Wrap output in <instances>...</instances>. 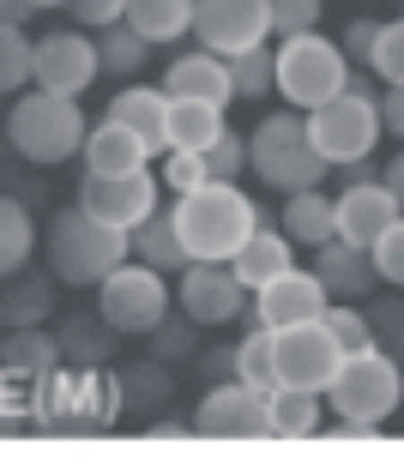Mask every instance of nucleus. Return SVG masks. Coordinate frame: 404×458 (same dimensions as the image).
I'll return each instance as SVG.
<instances>
[{
    "mask_svg": "<svg viewBox=\"0 0 404 458\" xmlns=\"http://www.w3.org/2000/svg\"><path fill=\"white\" fill-rule=\"evenodd\" d=\"M229 121L218 103H200V97H169V121H163V145L169 151H200L205 157V145L224 133Z\"/></svg>",
    "mask_w": 404,
    "mask_h": 458,
    "instance_id": "b1692460",
    "label": "nucleus"
},
{
    "mask_svg": "<svg viewBox=\"0 0 404 458\" xmlns=\"http://www.w3.org/2000/svg\"><path fill=\"white\" fill-rule=\"evenodd\" d=\"M344 169V187L350 182H381V169H374V157H357V163H338Z\"/></svg>",
    "mask_w": 404,
    "mask_h": 458,
    "instance_id": "864d4df0",
    "label": "nucleus"
},
{
    "mask_svg": "<svg viewBox=\"0 0 404 458\" xmlns=\"http://www.w3.org/2000/svg\"><path fill=\"white\" fill-rule=\"evenodd\" d=\"M121 19L133 24L145 43H181L187 30H193V0H127V13Z\"/></svg>",
    "mask_w": 404,
    "mask_h": 458,
    "instance_id": "7c9ffc66",
    "label": "nucleus"
},
{
    "mask_svg": "<svg viewBox=\"0 0 404 458\" xmlns=\"http://www.w3.org/2000/svg\"><path fill=\"white\" fill-rule=\"evenodd\" d=\"M320 326L338 338V350H344V356L374 350V326H368V314H362V308H350V301H332V308L320 314Z\"/></svg>",
    "mask_w": 404,
    "mask_h": 458,
    "instance_id": "58836bf2",
    "label": "nucleus"
},
{
    "mask_svg": "<svg viewBox=\"0 0 404 458\" xmlns=\"http://www.w3.org/2000/svg\"><path fill=\"white\" fill-rule=\"evenodd\" d=\"M290 266H296V242H290L278 224H260V229L242 242V248H236V259H229V272L242 277L247 296H254L260 284H271L278 272H290Z\"/></svg>",
    "mask_w": 404,
    "mask_h": 458,
    "instance_id": "412c9836",
    "label": "nucleus"
},
{
    "mask_svg": "<svg viewBox=\"0 0 404 458\" xmlns=\"http://www.w3.org/2000/svg\"><path fill=\"white\" fill-rule=\"evenodd\" d=\"M266 435L271 440H308V435H320V392L271 386L266 392Z\"/></svg>",
    "mask_w": 404,
    "mask_h": 458,
    "instance_id": "cd10ccee",
    "label": "nucleus"
},
{
    "mask_svg": "<svg viewBox=\"0 0 404 458\" xmlns=\"http://www.w3.org/2000/svg\"><path fill=\"white\" fill-rule=\"evenodd\" d=\"M97 79H103L97 37H85V30H48V37L30 43V85L61 91V97H85Z\"/></svg>",
    "mask_w": 404,
    "mask_h": 458,
    "instance_id": "9b49d317",
    "label": "nucleus"
},
{
    "mask_svg": "<svg viewBox=\"0 0 404 458\" xmlns=\"http://www.w3.org/2000/svg\"><path fill=\"white\" fill-rule=\"evenodd\" d=\"M399 199H392V187L386 182H350L344 193L332 199V217H338V242H350V248H374V235H381L392 217H399Z\"/></svg>",
    "mask_w": 404,
    "mask_h": 458,
    "instance_id": "f3484780",
    "label": "nucleus"
},
{
    "mask_svg": "<svg viewBox=\"0 0 404 458\" xmlns=\"http://www.w3.org/2000/svg\"><path fill=\"white\" fill-rule=\"evenodd\" d=\"M374 37H381V19H350V24H344V37H338L344 61H362V67H368V55H374Z\"/></svg>",
    "mask_w": 404,
    "mask_h": 458,
    "instance_id": "a18cd8bd",
    "label": "nucleus"
},
{
    "mask_svg": "<svg viewBox=\"0 0 404 458\" xmlns=\"http://www.w3.org/2000/svg\"><path fill=\"white\" fill-rule=\"evenodd\" d=\"M200 362V380L211 386V380H236V344H211V350H200L193 356Z\"/></svg>",
    "mask_w": 404,
    "mask_h": 458,
    "instance_id": "de8ad7c7",
    "label": "nucleus"
},
{
    "mask_svg": "<svg viewBox=\"0 0 404 458\" xmlns=\"http://www.w3.org/2000/svg\"><path fill=\"white\" fill-rule=\"evenodd\" d=\"M163 91L169 97H200V103H218L229 109L236 103V85H229V61L211 55V48H187L163 67Z\"/></svg>",
    "mask_w": 404,
    "mask_h": 458,
    "instance_id": "6ab92c4d",
    "label": "nucleus"
},
{
    "mask_svg": "<svg viewBox=\"0 0 404 458\" xmlns=\"http://www.w3.org/2000/svg\"><path fill=\"white\" fill-rule=\"evenodd\" d=\"M368 326H374V350H386L392 362H404V290L399 296H368Z\"/></svg>",
    "mask_w": 404,
    "mask_h": 458,
    "instance_id": "4c0bfd02",
    "label": "nucleus"
},
{
    "mask_svg": "<svg viewBox=\"0 0 404 458\" xmlns=\"http://www.w3.org/2000/svg\"><path fill=\"white\" fill-rule=\"evenodd\" d=\"M0 350H6V326H0Z\"/></svg>",
    "mask_w": 404,
    "mask_h": 458,
    "instance_id": "4d7b16f0",
    "label": "nucleus"
},
{
    "mask_svg": "<svg viewBox=\"0 0 404 458\" xmlns=\"http://www.w3.org/2000/svg\"><path fill=\"white\" fill-rule=\"evenodd\" d=\"M368 72H374L381 85H404V13L381 24V37H374V55H368Z\"/></svg>",
    "mask_w": 404,
    "mask_h": 458,
    "instance_id": "a19ab883",
    "label": "nucleus"
},
{
    "mask_svg": "<svg viewBox=\"0 0 404 458\" xmlns=\"http://www.w3.org/2000/svg\"><path fill=\"white\" fill-rule=\"evenodd\" d=\"M176 308L200 332H218V326H236V314L247 308V290L229 272V259H187L176 272Z\"/></svg>",
    "mask_w": 404,
    "mask_h": 458,
    "instance_id": "9d476101",
    "label": "nucleus"
},
{
    "mask_svg": "<svg viewBox=\"0 0 404 458\" xmlns=\"http://www.w3.org/2000/svg\"><path fill=\"white\" fill-rule=\"evenodd\" d=\"M67 13L79 19V30H103L127 13V0H67Z\"/></svg>",
    "mask_w": 404,
    "mask_h": 458,
    "instance_id": "49530a36",
    "label": "nucleus"
},
{
    "mask_svg": "<svg viewBox=\"0 0 404 458\" xmlns=\"http://www.w3.org/2000/svg\"><path fill=\"white\" fill-rule=\"evenodd\" d=\"M236 380L254 386V392L278 386V356H271V332H266V326L242 332V344H236Z\"/></svg>",
    "mask_w": 404,
    "mask_h": 458,
    "instance_id": "f704fd0d",
    "label": "nucleus"
},
{
    "mask_svg": "<svg viewBox=\"0 0 404 458\" xmlns=\"http://www.w3.org/2000/svg\"><path fill=\"white\" fill-rule=\"evenodd\" d=\"M145 344H151L158 362H193V356H200V326L187 320L181 308H169V314L145 332Z\"/></svg>",
    "mask_w": 404,
    "mask_h": 458,
    "instance_id": "c9c22d12",
    "label": "nucleus"
},
{
    "mask_svg": "<svg viewBox=\"0 0 404 458\" xmlns=\"http://www.w3.org/2000/svg\"><path fill=\"white\" fill-rule=\"evenodd\" d=\"M0 368L30 386V380H43L48 368H61V344H55V332H43V326H13V332H6V350H0Z\"/></svg>",
    "mask_w": 404,
    "mask_h": 458,
    "instance_id": "bb28decb",
    "label": "nucleus"
},
{
    "mask_svg": "<svg viewBox=\"0 0 404 458\" xmlns=\"http://www.w3.org/2000/svg\"><path fill=\"white\" fill-rule=\"evenodd\" d=\"M55 314V284L43 272H6L0 277V326L13 332V326H43Z\"/></svg>",
    "mask_w": 404,
    "mask_h": 458,
    "instance_id": "a878e982",
    "label": "nucleus"
},
{
    "mask_svg": "<svg viewBox=\"0 0 404 458\" xmlns=\"http://www.w3.org/2000/svg\"><path fill=\"white\" fill-rule=\"evenodd\" d=\"M381 182L392 187V199L404 206V151H399V157H386V163H381Z\"/></svg>",
    "mask_w": 404,
    "mask_h": 458,
    "instance_id": "603ef678",
    "label": "nucleus"
},
{
    "mask_svg": "<svg viewBox=\"0 0 404 458\" xmlns=\"http://www.w3.org/2000/svg\"><path fill=\"white\" fill-rule=\"evenodd\" d=\"M169 277L158 266H145V259H127V266H115L103 284H97V314L121 332V338H145L151 326L169 314Z\"/></svg>",
    "mask_w": 404,
    "mask_h": 458,
    "instance_id": "1a4fd4ad",
    "label": "nucleus"
},
{
    "mask_svg": "<svg viewBox=\"0 0 404 458\" xmlns=\"http://www.w3.org/2000/svg\"><path fill=\"white\" fill-rule=\"evenodd\" d=\"M85 133H90V121H85V109H79V97L43 91V85L19 91L13 109H6V145H13L24 163H37V169H55V163L79 157Z\"/></svg>",
    "mask_w": 404,
    "mask_h": 458,
    "instance_id": "20e7f679",
    "label": "nucleus"
},
{
    "mask_svg": "<svg viewBox=\"0 0 404 458\" xmlns=\"http://www.w3.org/2000/svg\"><path fill=\"white\" fill-rule=\"evenodd\" d=\"M320 13H326V0H271V37L320 30Z\"/></svg>",
    "mask_w": 404,
    "mask_h": 458,
    "instance_id": "37998d69",
    "label": "nucleus"
},
{
    "mask_svg": "<svg viewBox=\"0 0 404 458\" xmlns=\"http://www.w3.org/2000/svg\"><path fill=\"white\" fill-rule=\"evenodd\" d=\"M127 416L121 398V374L103 368H48L43 380H30V428H55V435H109Z\"/></svg>",
    "mask_w": 404,
    "mask_h": 458,
    "instance_id": "f257e3e1",
    "label": "nucleus"
},
{
    "mask_svg": "<svg viewBox=\"0 0 404 458\" xmlns=\"http://www.w3.org/2000/svg\"><path fill=\"white\" fill-rule=\"evenodd\" d=\"M30 6H37V13H55V6H67V0H30Z\"/></svg>",
    "mask_w": 404,
    "mask_h": 458,
    "instance_id": "6e6d98bb",
    "label": "nucleus"
},
{
    "mask_svg": "<svg viewBox=\"0 0 404 458\" xmlns=\"http://www.w3.org/2000/svg\"><path fill=\"white\" fill-rule=\"evenodd\" d=\"M193 37L211 55H242L271 37V0H193Z\"/></svg>",
    "mask_w": 404,
    "mask_h": 458,
    "instance_id": "4468645a",
    "label": "nucleus"
},
{
    "mask_svg": "<svg viewBox=\"0 0 404 458\" xmlns=\"http://www.w3.org/2000/svg\"><path fill=\"white\" fill-rule=\"evenodd\" d=\"M145 435H151V440H193V416H169V411H158L151 422H145Z\"/></svg>",
    "mask_w": 404,
    "mask_h": 458,
    "instance_id": "09e8293b",
    "label": "nucleus"
},
{
    "mask_svg": "<svg viewBox=\"0 0 404 458\" xmlns=\"http://www.w3.org/2000/svg\"><path fill=\"white\" fill-rule=\"evenodd\" d=\"M30 85V37L24 24L0 19V97H19Z\"/></svg>",
    "mask_w": 404,
    "mask_h": 458,
    "instance_id": "e433bc0d",
    "label": "nucleus"
},
{
    "mask_svg": "<svg viewBox=\"0 0 404 458\" xmlns=\"http://www.w3.org/2000/svg\"><path fill=\"white\" fill-rule=\"evenodd\" d=\"M381 91H374V79H362L350 72L344 79V91L326 97L320 109H308V139H314V151L326 163H357V157H374V145H381Z\"/></svg>",
    "mask_w": 404,
    "mask_h": 458,
    "instance_id": "423d86ee",
    "label": "nucleus"
},
{
    "mask_svg": "<svg viewBox=\"0 0 404 458\" xmlns=\"http://www.w3.org/2000/svg\"><path fill=\"white\" fill-rule=\"evenodd\" d=\"M381 127L404 145V85H386V97H381Z\"/></svg>",
    "mask_w": 404,
    "mask_h": 458,
    "instance_id": "8fccbe9b",
    "label": "nucleus"
},
{
    "mask_svg": "<svg viewBox=\"0 0 404 458\" xmlns=\"http://www.w3.org/2000/svg\"><path fill=\"white\" fill-rule=\"evenodd\" d=\"M43 259H48V277H61L73 290H97L115 266L133 259V235L103 224V217H90L85 206H67V211L48 217Z\"/></svg>",
    "mask_w": 404,
    "mask_h": 458,
    "instance_id": "f03ea898",
    "label": "nucleus"
},
{
    "mask_svg": "<svg viewBox=\"0 0 404 458\" xmlns=\"http://www.w3.org/2000/svg\"><path fill=\"white\" fill-rule=\"evenodd\" d=\"M109 114L121 121V127H133L145 145H151V157L158 151H169L163 145V121H169V91L163 85H121V91L109 97Z\"/></svg>",
    "mask_w": 404,
    "mask_h": 458,
    "instance_id": "5701e85b",
    "label": "nucleus"
},
{
    "mask_svg": "<svg viewBox=\"0 0 404 458\" xmlns=\"http://www.w3.org/2000/svg\"><path fill=\"white\" fill-rule=\"evenodd\" d=\"M79 163H85V175H127V169H145L151 163V145L133 127H121L115 114H103L85 133V145H79Z\"/></svg>",
    "mask_w": 404,
    "mask_h": 458,
    "instance_id": "aec40b11",
    "label": "nucleus"
},
{
    "mask_svg": "<svg viewBox=\"0 0 404 458\" xmlns=\"http://www.w3.org/2000/svg\"><path fill=\"white\" fill-rule=\"evenodd\" d=\"M399 13H404V0H399Z\"/></svg>",
    "mask_w": 404,
    "mask_h": 458,
    "instance_id": "13d9d810",
    "label": "nucleus"
},
{
    "mask_svg": "<svg viewBox=\"0 0 404 458\" xmlns=\"http://www.w3.org/2000/svg\"><path fill=\"white\" fill-rule=\"evenodd\" d=\"M158 182L169 187V193H193V187H205L211 182V175H205V157L200 151H169V157H163V169H158Z\"/></svg>",
    "mask_w": 404,
    "mask_h": 458,
    "instance_id": "c03bdc74",
    "label": "nucleus"
},
{
    "mask_svg": "<svg viewBox=\"0 0 404 458\" xmlns=\"http://www.w3.org/2000/svg\"><path fill=\"white\" fill-rule=\"evenodd\" d=\"M278 229L290 235L296 248H326L338 235V217H332V199L320 187H302V193H284V211H278Z\"/></svg>",
    "mask_w": 404,
    "mask_h": 458,
    "instance_id": "393cba45",
    "label": "nucleus"
},
{
    "mask_svg": "<svg viewBox=\"0 0 404 458\" xmlns=\"http://www.w3.org/2000/svg\"><path fill=\"white\" fill-rule=\"evenodd\" d=\"M97 61H103V72H109V79L133 85L139 67L151 61V43H145L127 19H115V24H103V30H97Z\"/></svg>",
    "mask_w": 404,
    "mask_h": 458,
    "instance_id": "2f4dec72",
    "label": "nucleus"
},
{
    "mask_svg": "<svg viewBox=\"0 0 404 458\" xmlns=\"http://www.w3.org/2000/svg\"><path fill=\"white\" fill-rule=\"evenodd\" d=\"M247 169L254 182H266L271 193H302V187H320L332 163L314 151L308 139V114L302 109H271L254 133H247Z\"/></svg>",
    "mask_w": 404,
    "mask_h": 458,
    "instance_id": "39448f33",
    "label": "nucleus"
},
{
    "mask_svg": "<svg viewBox=\"0 0 404 458\" xmlns=\"http://www.w3.org/2000/svg\"><path fill=\"white\" fill-rule=\"evenodd\" d=\"M73 206H85L90 217H103V224L133 235L163 199H158V175L145 163V169H127V175H79V199Z\"/></svg>",
    "mask_w": 404,
    "mask_h": 458,
    "instance_id": "ddd939ff",
    "label": "nucleus"
},
{
    "mask_svg": "<svg viewBox=\"0 0 404 458\" xmlns=\"http://www.w3.org/2000/svg\"><path fill=\"white\" fill-rule=\"evenodd\" d=\"M30 253H37V217H30V206L19 193L0 187V277L30 266Z\"/></svg>",
    "mask_w": 404,
    "mask_h": 458,
    "instance_id": "473e14b6",
    "label": "nucleus"
},
{
    "mask_svg": "<svg viewBox=\"0 0 404 458\" xmlns=\"http://www.w3.org/2000/svg\"><path fill=\"white\" fill-rule=\"evenodd\" d=\"M229 61V85H236V103H260V97L278 91V55L266 43L242 48V55H224Z\"/></svg>",
    "mask_w": 404,
    "mask_h": 458,
    "instance_id": "72a5a7b5",
    "label": "nucleus"
},
{
    "mask_svg": "<svg viewBox=\"0 0 404 458\" xmlns=\"http://www.w3.org/2000/svg\"><path fill=\"white\" fill-rule=\"evenodd\" d=\"M374 272H381V284H392V290H404V211L392 217V224L374 235Z\"/></svg>",
    "mask_w": 404,
    "mask_h": 458,
    "instance_id": "79ce46f5",
    "label": "nucleus"
},
{
    "mask_svg": "<svg viewBox=\"0 0 404 458\" xmlns=\"http://www.w3.org/2000/svg\"><path fill=\"white\" fill-rule=\"evenodd\" d=\"M278 55V97L290 103V109H320L326 97L344 91V79H350V61H344V48L332 37H320V30H302V37H284V43L271 48Z\"/></svg>",
    "mask_w": 404,
    "mask_h": 458,
    "instance_id": "0eeeda50",
    "label": "nucleus"
},
{
    "mask_svg": "<svg viewBox=\"0 0 404 458\" xmlns=\"http://www.w3.org/2000/svg\"><path fill=\"white\" fill-rule=\"evenodd\" d=\"M326 308H332L326 284H320L314 272H302V266H290V272H278L271 284H260V290H254V314H260V326H266V332L320 320Z\"/></svg>",
    "mask_w": 404,
    "mask_h": 458,
    "instance_id": "dca6fc26",
    "label": "nucleus"
},
{
    "mask_svg": "<svg viewBox=\"0 0 404 458\" xmlns=\"http://www.w3.org/2000/svg\"><path fill=\"white\" fill-rule=\"evenodd\" d=\"M205 175L211 182H242L247 175V133H236V127H224V133L205 145Z\"/></svg>",
    "mask_w": 404,
    "mask_h": 458,
    "instance_id": "ea45409f",
    "label": "nucleus"
},
{
    "mask_svg": "<svg viewBox=\"0 0 404 458\" xmlns=\"http://www.w3.org/2000/svg\"><path fill=\"white\" fill-rule=\"evenodd\" d=\"M374 435H381V422H350V416L332 422V440H374Z\"/></svg>",
    "mask_w": 404,
    "mask_h": 458,
    "instance_id": "3c124183",
    "label": "nucleus"
},
{
    "mask_svg": "<svg viewBox=\"0 0 404 458\" xmlns=\"http://www.w3.org/2000/svg\"><path fill=\"white\" fill-rule=\"evenodd\" d=\"M133 259L158 266L163 277H176L181 266H187V248H181V235H176V206H158L133 229Z\"/></svg>",
    "mask_w": 404,
    "mask_h": 458,
    "instance_id": "c756f323",
    "label": "nucleus"
},
{
    "mask_svg": "<svg viewBox=\"0 0 404 458\" xmlns=\"http://www.w3.org/2000/svg\"><path fill=\"white\" fill-rule=\"evenodd\" d=\"M314 277L326 284V296L332 301H368L381 290V272H374V253L368 248H350V242H326L314 248Z\"/></svg>",
    "mask_w": 404,
    "mask_h": 458,
    "instance_id": "a211bd4d",
    "label": "nucleus"
},
{
    "mask_svg": "<svg viewBox=\"0 0 404 458\" xmlns=\"http://www.w3.org/2000/svg\"><path fill=\"white\" fill-rule=\"evenodd\" d=\"M55 344H61V362H73V368H103V362H115L121 332H115L103 314H67V320L55 326Z\"/></svg>",
    "mask_w": 404,
    "mask_h": 458,
    "instance_id": "4be33fe9",
    "label": "nucleus"
},
{
    "mask_svg": "<svg viewBox=\"0 0 404 458\" xmlns=\"http://www.w3.org/2000/svg\"><path fill=\"white\" fill-rule=\"evenodd\" d=\"M260 224L266 217L242 193V182H205L176 199V235L187 248V259H236V248Z\"/></svg>",
    "mask_w": 404,
    "mask_h": 458,
    "instance_id": "7ed1b4c3",
    "label": "nucleus"
},
{
    "mask_svg": "<svg viewBox=\"0 0 404 458\" xmlns=\"http://www.w3.org/2000/svg\"><path fill=\"white\" fill-rule=\"evenodd\" d=\"M193 435L205 440H271L266 435V392L242 380H211L193 411Z\"/></svg>",
    "mask_w": 404,
    "mask_h": 458,
    "instance_id": "2eb2a0df",
    "label": "nucleus"
},
{
    "mask_svg": "<svg viewBox=\"0 0 404 458\" xmlns=\"http://www.w3.org/2000/svg\"><path fill=\"white\" fill-rule=\"evenodd\" d=\"M320 398H332V411L350 416V422H381L386 428V416L399 411V398H404V362H392L386 350L344 356V368L332 374V386Z\"/></svg>",
    "mask_w": 404,
    "mask_h": 458,
    "instance_id": "6e6552de",
    "label": "nucleus"
},
{
    "mask_svg": "<svg viewBox=\"0 0 404 458\" xmlns=\"http://www.w3.org/2000/svg\"><path fill=\"white\" fill-rule=\"evenodd\" d=\"M0 19H6V24H30V19H37V6H30V0H0Z\"/></svg>",
    "mask_w": 404,
    "mask_h": 458,
    "instance_id": "5fc2aeb1",
    "label": "nucleus"
},
{
    "mask_svg": "<svg viewBox=\"0 0 404 458\" xmlns=\"http://www.w3.org/2000/svg\"><path fill=\"white\" fill-rule=\"evenodd\" d=\"M271 356H278V386H302V392H326L332 374L344 368V350L320 320L271 332Z\"/></svg>",
    "mask_w": 404,
    "mask_h": 458,
    "instance_id": "f8f14e48",
    "label": "nucleus"
},
{
    "mask_svg": "<svg viewBox=\"0 0 404 458\" xmlns=\"http://www.w3.org/2000/svg\"><path fill=\"white\" fill-rule=\"evenodd\" d=\"M121 374V398H127V416H151L176 398V380H169V362H158V356H139V362L115 368Z\"/></svg>",
    "mask_w": 404,
    "mask_h": 458,
    "instance_id": "c85d7f7f",
    "label": "nucleus"
}]
</instances>
